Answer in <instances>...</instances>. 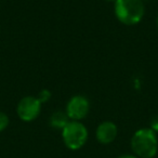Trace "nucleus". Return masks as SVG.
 I'll return each mask as SVG.
<instances>
[{"label":"nucleus","instance_id":"obj_6","mask_svg":"<svg viewBox=\"0 0 158 158\" xmlns=\"http://www.w3.org/2000/svg\"><path fill=\"white\" fill-rule=\"evenodd\" d=\"M117 126L112 121H103L95 131V136L101 144H110L117 136Z\"/></svg>","mask_w":158,"mask_h":158},{"label":"nucleus","instance_id":"obj_11","mask_svg":"<svg viewBox=\"0 0 158 158\" xmlns=\"http://www.w3.org/2000/svg\"><path fill=\"white\" fill-rule=\"evenodd\" d=\"M117 158H139V157H136V156H134V155L125 154V155H121V156H119V157H117Z\"/></svg>","mask_w":158,"mask_h":158},{"label":"nucleus","instance_id":"obj_2","mask_svg":"<svg viewBox=\"0 0 158 158\" xmlns=\"http://www.w3.org/2000/svg\"><path fill=\"white\" fill-rule=\"evenodd\" d=\"M142 0H116L115 15L125 25H135L144 16Z\"/></svg>","mask_w":158,"mask_h":158},{"label":"nucleus","instance_id":"obj_3","mask_svg":"<svg viewBox=\"0 0 158 158\" xmlns=\"http://www.w3.org/2000/svg\"><path fill=\"white\" fill-rule=\"evenodd\" d=\"M62 139L67 148L77 151L86 144L88 140V130L80 121L70 120L62 130Z\"/></svg>","mask_w":158,"mask_h":158},{"label":"nucleus","instance_id":"obj_13","mask_svg":"<svg viewBox=\"0 0 158 158\" xmlns=\"http://www.w3.org/2000/svg\"><path fill=\"white\" fill-rule=\"evenodd\" d=\"M157 27H158V19H157Z\"/></svg>","mask_w":158,"mask_h":158},{"label":"nucleus","instance_id":"obj_8","mask_svg":"<svg viewBox=\"0 0 158 158\" xmlns=\"http://www.w3.org/2000/svg\"><path fill=\"white\" fill-rule=\"evenodd\" d=\"M9 117L7 114L0 112V132H2L5 129H7V127L9 126Z\"/></svg>","mask_w":158,"mask_h":158},{"label":"nucleus","instance_id":"obj_7","mask_svg":"<svg viewBox=\"0 0 158 158\" xmlns=\"http://www.w3.org/2000/svg\"><path fill=\"white\" fill-rule=\"evenodd\" d=\"M68 123H69V118H68L66 113L55 112L54 114H52L50 117V126L55 128V129L63 130L64 127H65Z\"/></svg>","mask_w":158,"mask_h":158},{"label":"nucleus","instance_id":"obj_4","mask_svg":"<svg viewBox=\"0 0 158 158\" xmlns=\"http://www.w3.org/2000/svg\"><path fill=\"white\" fill-rule=\"evenodd\" d=\"M41 110V103L35 97H25L19 102L16 113L23 121H33L39 116Z\"/></svg>","mask_w":158,"mask_h":158},{"label":"nucleus","instance_id":"obj_12","mask_svg":"<svg viewBox=\"0 0 158 158\" xmlns=\"http://www.w3.org/2000/svg\"><path fill=\"white\" fill-rule=\"evenodd\" d=\"M106 1H116V0H106Z\"/></svg>","mask_w":158,"mask_h":158},{"label":"nucleus","instance_id":"obj_1","mask_svg":"<svg viewBox=\"0 0 158 158\" xmlns=\"http://www.w3.org/2000/svg\"><path fill=\"white\" fill-rule=\"evenodd\" d=\"M131 148L136 157L153 158L158 151L156 132L151 128H142L135 131L131 139Z\"/></svg>","mask_w":158,"mask_h":158},{"label":"nucleus","instance_id":"obj_10","mask_svg":"<svg viewBox=\"0 0 158 158\" xmlns=\"http://www.w3.org/2000/svg\"><path fill=\"white\" fill-rule=\"evenodd\" d=\"M151 129L155 132H158V115L155 116L153 119H152V123H151Z\"/></svg>","mask_w":158,"mask_h":158},{"label":"nucleus","instance_id":"obj_5","mask_svg":"<svg viewBox=\"0 0 158 158\" xmlns=\"http://www.w3.org/2000/svg\"><path fill=\"white\" fill-rule=\"evenodd\" d=\"M89 108H90V104L86 97L75 95L68 101L66 105V114L69 119L79 121L86 118L89 113Z\"/></svg>","mask_w":158,"mask_h":158},{"label":"nucleus","instance_id":"obj_9","mask_svg":"<svg viewBox=\"0 0 158 158\" xmlns=\"http://www.w3.org/2000/svg\"><path fill=\"white\" fill-rule=\"evenodd\" d=\"M51 98V93L49 90H47V89H44V90H41L39 92V94H38L37 99L40 101V103H46V102H48L49 100H50Z\"/></svg>","mask_w":158,"mask_h":158}]
</instances>
